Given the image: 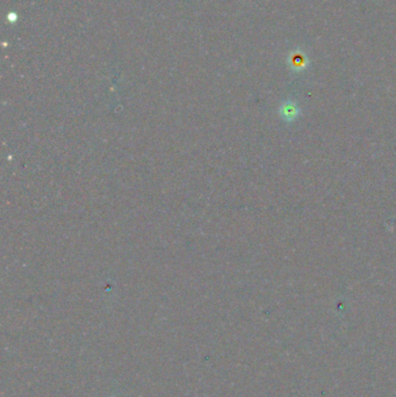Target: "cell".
I'll list each match as a JSON object with an SVG mask.
<instances>
[{"mask_svg": "<svg viewBox=\"0 0 396 397\" xmlns=\"http://www.w3.org/2000/svg\"><path fill=\"white\" fill-rule=\"evenodd\" d=\"M300 114V109L295 102L287 101L280 107V116L286 122H293Z\"/></svg>", "mask_w": 396, "mask_h": 397, "instance_id": "obj_1", "label": "cell"}]
</instances>
